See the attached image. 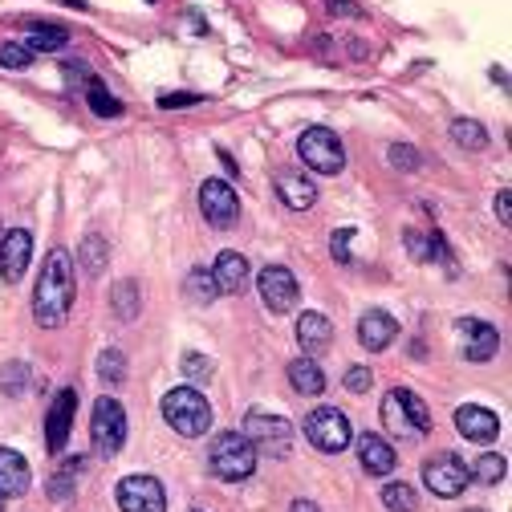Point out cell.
I'll return each instance as SVG.
<instances>
[{
  "label": "cell",
  "instance_id": "cell-5",
  "mask_svg": "<svg viewBox=\"0 0 512 512\" xmlns=\"http://www.w3.org/2000/svg\"><path fill=\"white\" fill-rule=\"evenodd\" d=\"M297 155L317 175H338L346 167V147L330 126H309V131L297 139Z\"/></svg>",
  "mask_w": 512,
  "mask_h": 512
},
{
  "label": "cell",
  "instance_id": "cell-49",
  "mask_svg": "<svg viewBox=\"0 0 512 512\" xmlns=\"http://www.w3.org/2000/svg\"><path fill=\"white\" fill-rule=\"evenodd\" d=\"M472 512H480V508H472Z\"/></svg>",
  "mask_w": 512,
  "mask_h": 512
},
{
  "label": "cell",
  "instance_id": "cell-7",
  "mask_svg": "<svg viewBox=\"0 0 512 512\" xmlns=\"http://www.w3.org/2000/svg\"><path fill=\"white\" fill-rule=\"evenodd\" d=\"M90 439L102 456H118L126 443V411L118 399H98L94 403V419H90Z\"/></svg>",
  "mask_w": 512,
  "mask_h": 512
},
{
  "label": "cell",
  "instance_id": "cell-19",
  "mask_svg": "<svg viewBox=\"0 0 512 512\" xmlns=\"http://www.w3.org/2000/svg\"><path fill=\"white\" fill-rule=\"evenodd\" d=\"M212 281H216V289H220V293L240 297V293L248 289V261H244V256H240L236 248L220 252V256H216V269H212Z\"/></svg>",
  "mask_w": 512,
  "mask_h": 512
},
{
  "label": "cell",
  "instance_id": "cell-2",
  "mask_svg": "<svg viewBox=\"0 0 512 512\" xmlns=\"http://www.w3.org/2000/svg\"><path fill=\"white\" fill-rule=\"evenodd\" d=\"M163 419L183 439H200L212 431V403L196 387H175L163 395Z\"/></svg>",
  "mask_w": 512,
  "mask_h": 512
},
{
  "label": "cell",
  "instance_id": "cell-17",
  "mask_svg": "<svg viewBox=\"0 0 512 512\" xmlns=\"http://www.w3.org/2000/svg\"><path fill=\"white\" fill-rule=\"evenodd\" d=\"M273 187H277V200H281L289 212H309V208L317 204V187H313V179H305L301 171H277Z\"/></svg>",
  "mask_w": 512,
  "mask_h": 512
},
{
  "label": "cell",
  "instance_id": "cell-10",
  "mask_svg": "<svg viewBox=\"0 0 512 512\" xmlns=\"http://www.w3.org/2000/svg\"><path fill=\"white\" fill-rule=\"evenodd\" d=\"M256 285H261V301L269 313H293L301 301V285L285 265H269L261 277H256Z\"/></svg>",
  "mask_w": 512,
  "mask_h": 512
},
{
  "label": "cell",
  "instance_id": "cell-29",
  "mask_svg": "<svg viewBox=\"0 0 512 512\" xmlns=\"http://www.w3.org/2000/svg\"><path fill=\"white\" fill-rule=\"evenodd\" d=\"M382 423H387V431H391V435H399V439L415 435V427H411V419H407V411H403V403H399V395H395V391H391L387 399H382Z\"/></svg>",
  "mask_w": 512,
  "mask_h": 512
},
{
  "label": "cell",
  "instance_id": "cell-27",
  "mask_svg": "<svg viewBox=\"0 0 512 512\" xmlns=\"http://www.w3.org/2000/svg\"><path fill=\"white\" fill-rule=\"evenodd\" d=\"M452 143L464 147V151H484L488 147V131L476 118H456L452 122Z\"/></svg>",
  "mask_w": 512,
  "mask_h": 512
},
{
  "label": "cell",
  "instance_id": "cell-12",
  "mask_svg": "<svg viewBox=\"0 0 512 512\" xmlns=\"http://www.w3.org/2000/svg\"><path fill=\"white\" fill-rule=\"evenodd\" d=\"M29 256H33V236L25 228H9L0 236V277H5V285H17L25 277Z\"/></svg>",
  "mask_w": 512,
  "mask_h": 512
},
{
  "label": "cell",
  "instance_id": "cell-15",
  "mask_svg": "<svg viewBox=\"0 0 512 512\" xmlns=\"http://www.w3.org/2000/svg\"><path fill=\"white\" fill-rule=\"evenodd\" d=\"M395 338H399V322H395L387 309H366V313H362V322H358V342H362L370 354H382Z\"/></svg>",
  "mask_w": 512,
  "mask_h": 512
},
{
  "label": "cell",
  "instance_id": "cell-28",
  "mask_svg": "<svg viewBox=\"0 0 512 512\" xmlns=\"http://www.w3.org/2000/svg\"><path fill=\"white\" fill-rule=\"evenodd\" d=\"M86 102H90V110H94L98 118H118V114H122V102H118L98 78L86 82Z\"/></svg>",
  "mask_w": 512,
  "mask_h": 512
},
{
  "label": "cell",
  "instance_id": "cell-1",
  "mask_svg": "<svg viewBox=\"0 0 512 512\" xmlns=\"http://www.w3.org/2000/svg\"><path fill=\"white\" fill-rule=\"evenodd\" d=\"M70 309H74V261L66 248H53L45 256L37 289H33V317H37V326L57 330V326H66Z\"/></svg>",
  "mask_w": 512,
  "mask_h": 512
},
{
  "label": "cell",
  "instance_id": "cell-44",
  "mask_svg": "<svg viewBox=\"0 0 512 512\" xmlns=\"http://www.w3.org/2000/svg\"><path fill=\"white\" fill-rule=\"evenodd\" d=\"M70 492H74V484H70V476H66V472L49 480V496H53V500H66Z\"/></svg>",
  "mask_w": 512,
  "mask_h": 512
},
{
  "label": "cell",
  "instance_id": "cell-38",
  "mask_svg": "<svg viewBox=\"0 0 512 512\" xmlns=\"http://www.w3.org/2000/svg\"><path fill=\"white\" fill-rule=\"evenodd\" d=\"M370 382H374V374H370L366 366H350L346 378H342V387H346L350 395H366V391H370Z\"/></svg>",
  "mask_w": 512,
  "mask_h": 512
},
{
  "label": "cell",
  "instance_id": "cell-34",
  "mask_svg": "<svg viewBox=\"0 0 512 512\" xmlns=\"http://www.w3.org/2000/svg\"><path fill=\"white\" fill-rule=\"evenodd\" d=\"M98 374H102V382L118 387V382L126 378V358H122V350H102V358H98Z\"/></svg>",
  "mask_w": 512,
  "mask_h": 512
},
{
  "label": "cell",
  "instance_id": "cell-3",
  "mask_svg": "<svg viewBox=\"0 0 512 512\" xmlns=\"http://www.w3.org/2000/svg\"><path fill=\"white\" fill-rule=\"evenodd\" d=\"M208 464H212V472H216L220 480L240 484V480H248V476L256 472V447L248 443L244 431H224V435L212 439Z\"/></svg>",
  "mask_w": 512,
  "mask_h": 512
},
{
  "label": "cell",
  "instance_id": "cell-14",
  "mask_svg": "<svg viewBox=\"0 0 512 512\" xmlns=\"http://www.w3.org/2000/svg\"><path fill=\"white\" fill-rule=\"evenodd\" d=\"M74 411H78V391L66 387L53 407H49V423H45V447L57 456V452H66V439H70V427H74Z\"/></svg>",
  "mask_w": 512,
  "mask_h": 512
},
{
  "label": "cell",
  "instance_id": "cell-33",
  "mask_svg": "<svg viewBox=\"0 0 512 512\" xmlns=\"http://www.w3.org/2000/svg\"><path fill=\"white\" fill-rule=\"evenodd\" d=\"M468 472H472V480H476V484H500V480H504V472H508V464H504V456L484 452Z\"/></svg>",
  "mask_w": 512,
  "mask_h": 512
},
{
  "label": "cell",
  "instance_id": "cell-25",
  "mask_svg": "<svg viewBox=\"0 0 512 512\" xmlns=\"http://www.w3.org/2000/svg\"><path fill=\"white\" fill-rule=\"evenodd\" d=\"M110 305H114V317L118 322H135L139 309H143V293L135 281H118L114 293H110Z\"/></svg>",
  "mask_w": 512,
  "mask_h": 512
},
{
  "label": "cell",
  "instance_id": "cell-39",
  "mask_svg": "<svg viewBox=\"0 0 512 512\" xmlns=\"http://www.w3.org/2000/svg\"><path fill=\"white\" fill-rule=\"evenodd\" d=\"M350 240H354V228H350V224L338 228V232L330 236V252H334V261H338V265H350Z\"/></svg>",
  "mask_w": 512,
  "mask_h": 512
},
{
  "label": "cell",
  "instance_id": "cell-47",
  "mask_svg": "<svg viewBox=\"0 0 512 512\" xmlns=\"http://www.w3.org/2000/svg\"><path fill=\"white\" fill-rule=\"evenodd\" d=\"M289 512H322V508H317L313 500H293V508Z\"/></svg>",
  "mask_w": 512,
  "mask_h": 512
},
{
  "label": "cell",
  "instance_id": "cell-11",
  "mask_svg": "<svg viewBox=\"0 0 512 512\" xmlns=\"http://www.w3.org/2000/svg\"><path fill=\"white\" fill-rule=\"evenodd\" d=\"M118 508L122 512H167V492L155 476H126L118 484Z\"/></svg>",
  "mask_w": 512,
  "mask_h": 512
},
{
  "label": "cell",
  "instance_id": "cell-35",
  "mask_svg": "<svg viewBox=\"0 0 512 512\" xmlns=\"http://www.w3.org/2000/svg\"><path fill=\"white\" fill-rule=\"evenodd\" d=\"M0 66H5V70H29L33 53L25 45H17V41H5V45H0Z\"/></svg>",
  "mask_w": 512,
  "mask_h": 512
},
{
  "label": "cell",
  "instance_id": "cell-48",
  "mask_svg": "<svg viewBox=\"0 0 512 512\" xmlns=\"http://www.w3.org/2000/svg\"><path fill=\"white\" fill-rule=\"evenodd\" d=\"M0 512H5V496H0Z\"/></svg>",
  "mask_w": 512,
  "mask_h": 512
},
{
  "label": "cell",
  "instance_id": "cell-26",
  "mask_svg": "<svg viewBox=\"0 0 512 512\" xmlns=\"http://www.w3.org/2000/svg\"><path fill=\"white\" fill-rule=\"evenodd\" d=\"M70 33L66 29H57V25H33L29 37H25V49L37 57V53H57V49H66Z\"/></svg>",
  "mask_w": 512,
  "mask_h": 512
},
{
  "label": "cell",
  "instance_id": "cell-23",
  "mask_svg": "<svg viewBox=\"0 0 512 512\" xmlns=\"http://www.w3.org/2000/svg\"><path fill=\"white\" fill-rule=\"evenodd\" d=\"M289 382H293L297 395H322L326 391V374L317 370L313 358H293L289 362Z\"/></svg>",
  "mask_w": 512,
  "mask_h": 512
},
{
  "label": "cell",
  "instance_id": "cell-41",
  "mask_svg": "<svg viewBox=\"0 0 512 512\" xmlns=\"http://www.w3.org/2000/svg\"><path fill=\"white\" fill-rule=\"evenodd\" d=\"M204 102V94H163L159 98V106L163 110H179V106H200Z\"/></svg>",
  "mask_w": 512,
  "mask_h": 512
},
{
  "label": "cell",
  "instance_id": "cell-21",
  "mask_svg": "<svg viewBox=\"0 0 512 512\" xmlns=\"http://www.w3.org/2000/svg\"><path fill=\"white\" fill-rule=\"evenodd\" d=\"M29 484H33V472L25 456L13 452V447H0V496H25Z\"/></svg>",
  "mask_w": 512,
  "mask_h": 512
},
{
  "label": "cell",
  "instance_id": "cell-4",
  "mask_svg": "<svg viewBox=\"0 0 512 512\" xmlns=\"http://www.w3.org/2000/svg\"><path fill=\"white\" fill-rule=\"evenodd\" d=\"M244 435H248V443L256 447V452H265L273 460H285L293 452V423L285 415L252 407L248 419H244Z\"/></svg>",
  "mask_w": 512,
  "mask_h": 512
},
{
  "label": "cell",
  "instance_id": "cell-30",
  "mask_svg": "<svg viewBox=\"0 0 512 512\" xmlns=\"http://www.w3.org/2000/svg\"><path fill=\"white\" fill-rule=\"evenodd\" d=\"M183 289H187V297L196 301V305H212V301L220 297V289H216L212 273H204V269H191V273H187V281H183Z\"/></svg>",
  "mask_w": 512,
  "mask_h": 512
},
{
  "label": "cell",
  "instance_id": "cell-37",
  "mask_svg": "<svg viewBox=\"0 0 512 512\" xmlns=\"http://www.w3.org/2000/svg\"><path fill=\"white\" fill-rule=\"evenodd\" d=\"M387 155H391V163H395L399 171H419V167H423V155H419L415 147H407V143H395Z\"/></svg>",
  "mask_w": 512,
  "mask_h": 512
},
{
  "label": "cell",
  "instance_id": "cell-13",
  "mask_svg": "<svg viewBox=\"0 0 512 512\" xmlns=\"http://www.w3.org/2000/svg\"><path fill=\"white\" fill-rule=\"evenodd\" d=\"M456 334H460V346H464L468 362H492L496 350H500V334L488 322H480V317H460Z\"/></svg>",
  "mask_w": 512,
  "mask_h": 512
},
{
  "label": "cell",
  "instance_id": "cell-6",
  "mask_svg": "<svg viewBox=\"0 0 512 512\" xmlns=\"http://www.w3.org/2000/svg\"><path fill=\"white\" fill-rule=\"evenodd\" d=\"M305 439L317 447V452L338 456L350 443V419L338 407H317V411L305 415Z\"/></svg>",
  "mask_w": 512,
  "mask_h": 512
},
{
  "label": "cell",
  "instance_id": "cell-40",
  "mask_svg": "<svg viewBox=\"0 0 512 512\" xmlns=\"http://www.w3.org/2000/svg\"><path fill=\"white\" fill-rule=\"evenodd\" d=\"M183 370L191 378H208L212 374V358H200V354H183Z\"/></svg>",
  "mask_w": 512,
  "mask_h": 512
},
{
  "label": "cell",
  "instance_id": "cell-45",
  "mask_svg": "<svg viewBox=\"0 0 512 512\" xmlns=\"http://www.w3.org/2000/svg\"><path fill=\"white\" fill-rule=\"evenodd\" d=\"M66 78H70V82H82V86H86V82H90L94 74H90V66H86V61H66Z\"/></svg>",
  "mask_w": 512,
  "mask_h": 512
},
{
  "label": "cell",
  "instance_id": "cell-20",
  "mask_svg": "<svg viewBox=\"0 0 512 512\" xmlns=\"http://www.w3.org/2000/svg\"><path fill=\"white\" fill-rule=\"evenodd\" d=\"M297 342H301V350L309 358L326 354L330 342H334V322H330V317H322V313H301L297 317Z\"/></svg>",
  "mask_w": 512,
  "mask_h": 512
},
{
  "label": "cell",
  "instance_id": "cell-43",
  "mask_svg": "<svg viewBox=\"0 0 512 512\" xmlns=\"http://www.w3.org/2000/svg\"><path fill=\"white\" fill-rule=\"evenodd\" d=\"M496 216H500V224L508 228L512 224V191L504 187V191H496Z\"/></svg>",
  "mask_w": 512,
  "mask_h": 512
},
{
  "label": "cell",
  "instance_id": "cell-42",
  "mask_svg": "<svg viewBox=\"0 0 512 512\" xmlns=\"http://www.w3.org/2000/svg\"><path fill=\"white\" fill-rule=\"evenodd\" d=\"M326 13L330 17H362V5H354V0H326Z\"/></svg>",
  "mask_w": 512,
  "mask_h": 512
},
{
  "label": "cell",
  "instance_id": "cell-18",
  "mask_svg": "<svg viewBox=\"0 0 512 512\" xmlns=\"http://www.w3.org/2000/svg\"><path fill=\"white\" fill-rule=\"evenodd\" d=\"M358 464H362L370 476H391L395 464H399V452H395V447L382 439V435H370V431H366V435L358 439Z\"/></svg>",
  "mask_w": 512,
  "mask_h": 512
},
{
  "label": "cell",
  "instance_id": "cell-32",
  "mask_svg": "<svg viewBox=\"0 0 512 512\" xmlns=\"http://www.w3.org/2000/svg\"><path fill=\"white\" fill-rule=\"evenodd\" d=\"M382 504H387L391 512H415L419 508V496H415V488L411 484H382Z\"/></svg>",
  "mask_w": 512,
  "mask_h": 512
},
{
  "label": "cell",
  "instance_id": "cell-31",
  "mask_svg": "<svg viewBox=\"0 0 512 512\" xmlns=\"http://www.w3.org/2000/svg\"><path fill=\"white\" fill-rule=\"evenodd\" d=\"M395 395H399V403H403V411H407L415 435H427V431H431V411H427V403H423L415 391H407V387H399Z\"/></svg>",
  "mask_w": 512,
  "mask_h": 512
},
{
  "label": "cell",
  "instance_id": "cell-9",
  "mask_svg": "<svg viewBox=\"0 0 512 512\" xmlns=\"http://www.w3.org/2000/svg\"><path fill=\"white\" fill-rule=\"evenodd\" d=\"M423 484H427L435 496L452 500V496H460V492L472 484V472H468V464H464L460 456L443 452V456H435V460L423 464Z\"/></svg>",
  "mask_w": 512,
  "mask_h": 512
},
{
  "label": "cell",
  "instance_id": "cell-36",
  "mask_svg": "<svg viewBox=\"0 0 512 512\" xmlns=\"http://www.w3.org/2000/svg\"><path fill=\"white\" fill-rule=\"evenodd\" d=\"M25 382H29V370H25V362H9L5 370H0V391L21 395V391H25Z\"/></svg>",
  "mask_w": 512,
  "mask_h": 512
},
{
  "label": "cell",
  "instance_id": "cell-46",
  "mask_svg": "<svg viewBox=\"0 0 512 512\" xmlns=\"http://www.w3.org/2000/svg\"><path fill=\"white\" fill-rule=\"evenodd\" d=\"M216 155H220V163H224V171H228V175H240V167H236V159H232V155H228L224 147H220Z\"/></svg>",
  "mask_w": 512,
  "mask_h": 512
},
{
  "label": "cell",
  "instance_id": "cell-16",
  "mask_svg": "<svg viewBox=\"0 0 512 512\" xmlns=\"http://www.w3.org/2000/svg\"><path fill=\"white\" fill-rule=\"evenodd\" d=\"M456 431L472 443H492L500 435V419H496V411H488L480 403H464L456 411Z\"/></svg>",
  "mask_w": 512,
  "mask_h": 512
},
{
  "label": "cell",
  "instance_id": "cell-22",
  "mask_svg": "<svg viewBox=\"0 0 512 512\" xmlns=\"http://www.w3.org/2000/svg\"><path fill=\"white\" fill-rule=\"evenodd\" d=\"M407 248H411L415 261H439V265L452 269V248H447V240H443L439 228H427V232L411 228L407 232Z\"/></svg>",
  "mask_w": 512,
  "mask_h": 512
},
{
  "label": "cell",
  "instance_id": "cell-8",
  "mask_svg": "<svg viewBox=\"0 0 512 512\" xmlns=\"http://www.w3.org/2000/svg\"><path fill=\"white\" fill-rule=\"evenodd\" d=\"M200 212L212 228H236L240 220V200H236V187L228 179H204L200 183Z\"/></svg>",
  "mask_w": 512,
  "mask_h": 512
},
{
  "label": "cell",
  "instance_id": "cell-24",
  "mask_svg": "<svg viewBox=\"0 0 512 512\" xmlns=\"http://www.w3.org/2000/svg\"><path fill=\"white\" fill-rule=\"evenodd\" d=\"M78 265H82V273H86L90 281H98V277L106 273V240H102L98 232H90V236L78 244Z\"/></svg>",
  "mask_w": 512,
  "mask_h": 512
}]
</instances>
